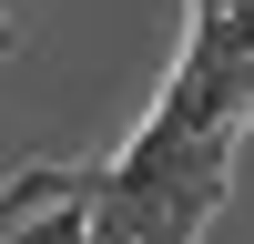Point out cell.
<instances>
[{"instance_id": "1", "label": "cell", "mask_w": 254, "mask_h": 244, "mask_svg": "<svg viewBox=\"0 0 254 244\" xmlns=\"http://www.w3.org/2000/svg\"><path fill=\"white\" fill-rule=\"evenodd\" d=\"M92 183H102V173H81V163H41V173H10V183H0V244H10L31 214H51V203L92 193Z\"/></svg>"}, {"instance_id": "2", "label": "cell", "mask_w": 254, "mask_h": 244, "mask_svg": "<svg viewBox=\"0 0 254 244\" xmlns=\"http://www.w3.org/2000/svg\"><path fill=\"white\" fill-rule=\"evenodd\" d=\"M92 203H102V183H92V193H71V203H51V214H31L10 244H92Z\"/></svg>"}, {"instance_id": "3", "label": "cell", "mask_w": 254, "mask_h": 244, "mask_svg": "<svg viewBox=\"0 0 254 244\" xmlns=\"http://www.w3.org/2000/svg\"><path fill=\"white\" fill-rule=\"evenodd\" d=\"M0 51H10V20H0Z\"/></svg>"}]
</instances>
